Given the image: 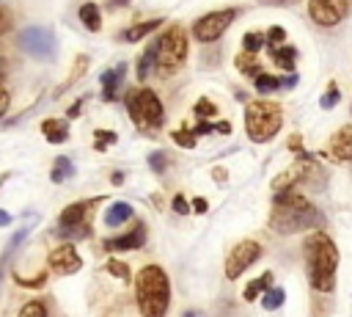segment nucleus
I'll return each instance as SVG.
<instances>
[{
	"label": "nucleus",
	"mask_w": 352,
	"mask_h": 317,
	"mask_svg": "<svg viewBox=\"0 0 352 317\" xmlns=\"http://www.w3.org/2000/svg\"><path fill=\"white\" fill-rule=\"evenodd\" d=\"M270 229L280 237L297 234V232H319L324 226V215L297 190L272 193V212H270Z\"/></svg>",
	"instance_id": "1"
},
{
	"label": "nucleus",
	"mask_w": 352,
	"mask_h": 317,
	"mask_svg": "<svg viewBox=\"0 0 352 317\" xmlns=\"http://www.w3.org/2000/svg\"><path fill=\"white\" fill-rule=\"evenodd\" d=\"M302 262L305 276L314 292H333L336 289V270H338V248L324 232H311L302 240Z\"/></svg>",
	"instance_id": "2"
},
{
	"label": "nucleus",
	"mask_w": 352,
	"mask_h": 317,
	"mask_svg": "<svg viewBox=\"0 0 352 317\" xmlns=\"http://www.w3.org/2000/svg\"><path fill=\"white\" fill-rule=\"evenodd\" d=\"M135 300L143 317H165L170 309V278L160 265H146L135 276Z\"/></svg>",
	"instance_id": "3"
},
{
	"label": "nucleus",
	"mask_w": 352,
	"mask_h": 317,
	"mask_svg": "<svg viewBox=\"0 0 352 317\" xmlns=\"http://www.w3.org/2000/svg\"><path fill=\"white\" fill-rule=\"evenodd\" d=\"M283 108L270 99H253L245 105V132L253 143H267L280 132Z\"/></svg>",
	"instance_id": "4"
},
{
	"label": "nucleus",
	"mask_w": 352,
	"mask_h": 317,
	"mask_svg": "<svg viewBox=\"0 0 352 317\" xmlns=\"http://www.w3.org/2000/svg\"><path fill=\"white\" fill-rule=\"evenodd\" d=\"M124 105H126L129 119H132L140 130H146V132L160 130L162 121H165V108H162L160 96H157L151 88H146V85L126 91V102H124Z\"/></svg>",
	"instance_id": "5"
},
{
	"label": "nucleus",
	"mask_w": 352,
	"mask_h": 317,
	"mask_svg": "<svg viewBox=\"0 0 352 317\" xmlns=\"http://www.w3.org/2000/svg\"><path fill=\"white\" fill-rule=\"evenodd\" d=\"M157 47V74H170L176 72L187 55H190V39H187V30L182 25H170L162 36H157L154 41Z\"/></svg>",
	"instance_id": "6"
},
{
	"label": "nucleus",
	"mask_w": 352,
	"mask_h": 317,
	"mask_svg": "<svg viewBox=\"0 0 352 317\" xmlns=\"http://www.w3.org/2000/svg\"><path fill=\"white\" fill-rule=\"evenodd\" d=\"M96 201L99 198H85V201L69 204L58 215V223H55L52 234L60 237V240H85V237H91V209L96 207Z\"/></svg>",
	"instance_id": "7"
},
{
	"label": "nucleus",
	"mask_w": 352,
	"mask_h": 317,
	"mask_svg": "<svg viewBox=\"0 0 352 317\" xmlns=\"http://www.w3.org/2000/svg\"><path fill=\"white\" fill-rule=\"evenodd\" d=\"M236 14H239V8H223V11H212V14H204V17H198L195 22H192V39L195 41H201V44H209V41H217L226 30H228V25L236 19Z\"/></svg>",
	"instance_id": "8"
},
{
	"label": "nucleus",
	"mask_w": 352,
	"mask_h": 317,
	"mask_svg": "<svg viewBox=\"0 0 352 317\" xmlns=\"http://www.w3.org/2000/svg\"><path fill=\"white\" fill-rule=\"evenodd\" d=\"M19 47L28 55L38 58V61H50L55 55V50H58V41H55L52 30L41 28V25H33V28H25L19 33Z\"/></svg>",
	"instance_id": "9"
},
{
	"label": "nucleus",
	"mask_w": 352,
	"mask_h": 317,
	"mask_svg": "<svg viewBox=\"0 0 352 317\" xmlns=\"http://www.w3.org/2000/svg\"><path fill=\"white\" fill-rule=\"evenodd\" d=\"M258 259H261V243H256V240H239L228 251V256H226V278H231V281L239 278Z\"/></svg>",
	"instance_id": "10"
},
{
	"label": "nucleus",
	"mask_w": 352,
	"mask_h": 317,
	"mask_svg": "<svg viewBox=\"0 0 352 317\" xmlns=\"http://www.w3.org/2000/svg\"><path fill=\"white\" fill-rule=\"evenodd\" d=\"M349 14H352V0H308V17L322 28H333Z\"/></svg>",
	"instance_id": "11"
},
{
	"label": "nucleus",
	"mask_w": 352,
	"mask_h": 317,
	"mask_svg": "<svg viewBox=\"0 0 352 317\" xmlns=\"http://www.w3.org/2000/svg\"><path fill=\"white\" fill-rule=\"evenodd\" d=\"M47 267H50L55 276H72V273H77V270L82 267V256L77 254V248H74L72 243H63V245H58V248L50 251Z\"/></svg>",
	"instance_id": "12"
},
{
	"label": "nucleus",
	"mask_w": 352,
	"mask_h": 317,
	"mask_svg": "<svg viewBox=\"0 0 352 317\" xmlns=\"http://www.w3.org/2000/svg\"><path fill=\"white\" fill-rule=\"evenodd\" d=\"M146 243V223H135L129 232L118 234V237H110L102 243L104 251H135Z\"/></svg>",
	"instance_id": "13"
},
{
	"label": "nucleus",
	"mask_w": 352,
	"mask_h": 317,
	"mask_svg": "<svg viewBox=\"0 0 352 317\" xmlns=\"http://www.w3.org/2000/svg\"><path fill=\"white\" fill-rule=\"evenodd\" d=\"M330 154L341 163H352V127H341L330 135Z\"/></svg>",
	"instance_id": "14"
},
{
	"label": "nucleus",
	"mask_w": 352,
	"mask_h": 317,
	"mask_svg": "<svg viewBox=\"0 0 352 317\" xmlns=\"http://www.w3.org/2000/svg\"><path fill=\"white\" fill-rule=\"evenodd\" d=\"M124 72H126V63H118L116 69L102 72L99 83H102V99H104V102H113V99L118 96V85H121V80H124Z\"/></svg>",
	"instance_id": "15"
},
{
	"label": "nucleus",
	"mask_w": 352,
	"mask_h": 317,
	"mask_svg": "<svg viewBox=\"0 0 352 317\" xmlns=\"http://www.w3.org/2000/svg\"><path fill=\"white\" fill-rule=\"evenodd\" d=\"M135 215V209H132V204L129 201H113L107 209H104V226L107 229H118L121 223H126L129 218Z\"/></svg>",
	"instance_id": "16"
},
{
	"label": "nucleus",
	"mask_w": 352,
	"mask_h": 317,
	"mask_svg": "<svg viewBox=\"0 0 352 317\" xmlns=\"http://www.w3.org/2000/svg\"><path fill=\"white\" fill-rule=\"evenodd\" d=\"M270 58H272V63H275L278 69H283L286 74H292L294 66H297V47H292V44L275 47V50H270Z\"/></svg>",
	"instance_id": "17"
},
{
	"label": "nucleus",
	"mask_w": 352,
	"mask_h": 317,
	"mask_svg": "<svg viewBox=\"0 0 352 317\" xmlns=\"http://www.w3.org/2000/svg\"><path fill=\"white\" fill-rule=\"evenodd\" d=\"M41 132L50 143H63L69 138V124H66V119H44Z\"/></svg>",
	"instance_id": "18"
},
{
	"label": "nucleus",
	"mask_w": 352,
	"mask_h": 317,
	"mask_svg": "<svg viewBox=\"0 0 352 317\" xmlns=\"http://www.w3.org/2000/svg\"><path fill=\"white\" fill-rule=\"evenodd\" d=\"M160 25H162V19H160V17H157V19H146V22H138V25L126 28V30L121 33V39H124V41H129V44H132V41H140V39H146L148 33H154Z\"/></svg>",
	"instance_id": "19"
},
{
	"label": "nucleus",
	"mask_w": 352,
	"mask_h": 317,
	"mask_svg": "<svg viewBox=\"0 0 352 317\" xmlns=\"http://www.w3.org/2000/svg\"><path fill=\"white\" fill-rule=\"evenodd\" d=\"M77 17H80V22H82L91 33H96V30L102 28V14H99V6H96V3H82L80 11H77Z\"/></svg>",
	"instance_id": "20"
},
{
	"label": "nucleus",
	"mask_w": 352,
	"mask_h": 317,
	"mask_svg": "<svg viewBox=\"0 0 352 317\" xmlns=\"http://www.w3.org/2000/svg\"><path fill=\"white\" fill-rule=\"evenodd\" d=\"M157 66V47H154V41L143 50V55H138V66H135V72H138V80H148V74H151V69Z\"/></svg>",
	"instance_id": "21"
},
{
	"label": "nucleus",
	"mask_w": 352,
	"mask_h": 317,
	"mask_svg": "<svg viewBox=\"0 0 352 317\" xmlns=\"http://www.w3.org/2000/svg\"><path fill=\"white\" fill-rule=\"evenodd\" d=\"M270 287H272V273H270V270H267V273H261V276H258V278H256V281H250V284H248V287H245V292H242V298H245V300H250V303H253V300H256V298H258V295H261V292H267V289H270Z\"/></svg>",
	"instance_id": "22"
},
{
	"label": "nucleus",
	"mask_w": 352,
	"mask_h": 317,
	"mask_svg": "<svg viewBox=\"0 0 352 317\" xmlns=\"http://www.w3.org/2000/svg\"><path fill=\"white\" fill-rule=\"evenodd\" d=\"M234 63H236V69H239L245 77H250V80H256L258 74H264L261 66H258V61H256V55H250V52H239Z\"/></svg>",
	"instance_id": "23"
},
{
	"label": "nucleus",
	"mask_w": 352,
	"mask_h": 317,
	"mask_svg": "<svg viewBox=\"0 0 352 317\" xmlns=\"http://www.w3.org/2000/svg\"><path fill=\"white\" fill-rule=\"evenodd\" d=\"M74 174V165H72V160L66 157V154H60V157H55V163H52V171H50V179L58 185V182H63V179H69Z\"/></svg>",
	"instance_id": "24"
},
{
	"label": "nucleus",
	"mask_w": 352,
	"mask_h": 317,
	"mask_svg": "<svg viewBox=\"0 0 352 317\" xmlns=\"http://www.w3.org/2000/svg\"><path fill=\"white\" fill-rule=\"evenodd\" d=\"M283 300H286V289H283V287H270V289L264 292V298H261V306H264L267 311H275V309L283 306Z\"/></svg>",
	"instance_id": "25"
},
{
	"label": "nucleus",
	"mask_w": 352,
	"mask_h": 317,
	"mask_svg": "<svg viewBox=\"0 0 352 317\" xmlns=\"http://www.w3.org/2000/svg\"><path fill=\"white\" fill-rule=\"evenodd\" d=\"M264 44H267V36H264V33H258V30H248V33L242 36V52L256 55Z\"/></svg>",
	"instance_id": "26"
},
{
	"label": "nucleus",
	"mask_w": 352,
	"mask_h": 317,
	"mask_svg": "<svg viewBox=\"0 0 352 317\" xmlns=\"http://www.w3.org/2000/svg\"><path fill=\"white\" fill-rule=\"evenodd\" d=\"M253 88H256L258 94H272V91L280 88V77H275V74H258V77L253 80Z\"/></svg>",
	"instance_id": "27"
},
{
	"label": "nucleus",
	"mask_w": 352,
	"mask_h": 317,
	"mask_svg": "<svg viewBox=\"0 0 352 317\" xmlns=\"http://www.w3.org/2000/svg\"><path fill=\"white\" fill-rule=\"evenodd\" d=\"M16 317H47V303L38 300V298H33V300H28V303L19 309Z\"/></svg>",
	"instance_id": "28"
},
{
	"label": "nucleus",
	"mask_w": 352,
	"mask_h": 317,
	"mask_svg": "<svg viewBox=\"0 0 352 317\" xmlns=\"http://www.w3.org/2000/svg\"><path fill=\"white\" fill-rule=\"evenodd\" d=\"M264 36H267V47H270V50H275V47H283V44H286V28H280V25H272Z\"/></svg>",
	"instance_id": "29"
},
{
	"label": "nucleus",
	"mask_w": 352,
	"mask_h": 317,
	"mask_svg": "<svg viewBox=\"0 0 352 317\" xmlns=\"http://www.w3.org/2000/svg\"><path fill=\"white\" fill-rule=\"evenodd\" d=\"M170 138H173L182 149H195V143H198V138L192 135V130H173Z\"/></svg>",
	"instance_id": "30"
},
{
	"label": "nucleus",
	"mask_w": 352,
	"mask_h": 317,
	"mask_svg": "<svg viewBox=\"0 0 352 317\" xmlns=\"http://www.w3.org/2000/svg\"><path fill=\"white\" fill-rule=\"evenodd\" d=\"M107 273L110 276H116V278H121V281H132V273H129V267L124 265V262H118V259H107Z\"/></svg>",
	"instance_id": "31"
},
{
	"label": "nucleus",
	"mask_w": 352,
	"mask_h": 317,
	"mask_svg": "<svg viewBox=\"0 0 352 317\" xmlns=\"http://www.w3.org/2000/svg\"><path fill=\"white\" fill-rule=\"evenodd\" d=\"M217 113V105L214 102H209L206 96H201L198 102H195V116L201 119V121H206V119H212Z\"/></svg>",
	"instance_id": "32"
},
{
	"label": "nucleus",
	"mask_w": 352,
	"mask_h": 317,
	"mask_svg": "<svg viewBox=\"0 0 352 317\" xmlns=\"http://www.w3.org/2000/svg\"><path fill=\"white\" fill-rule=\"evenodd\" d=\"M336 102H341V91H338V85H336V83H330V85H327V91H324V96L319 99V105H322L324 110H330V108H336Z\"/></svg>",
	"instance_id": "33"
},
{
	"label": "nucleus",
	"mask_w": 352,
	"mask_h": 317,
	"mask_svg": "<svg viewBox=\"0 0 352 317\" xmlns=\"http://www.w3.org/2000/svg\"><path fill=\"white\" fill-rule=\"evenodd\" d=\"M116 143V132H110V130H96L94 132V146L99 149V152H104L107 146H113Z\"/></svg>",
	"instance_id": "34"
},
{
	"label": "nucleus",
	"mask_w": 352,
	"mask_h": 317,
	"mask_svg": "<svg viewBox=\"0 0 352 317\" xmlns=\"http://www.w3.org/2000/svg\"><path fill=\"white\" fill-rule=\"evenodd\" d=\"M148 168H151L154 174H162V171L168 168V154H165V152H151V154H148Z\"/></svg>",
	"instance_id": "35"
},
{
	"label": "nucleus",
	"mask_w": 352,
	"mask_h": 317,
	"mask_svg": "<svg viewBox=\"0 0 352 317\" xmlns=\"http://www.w3.org/2000/svg\"><path fill=\"white\" fill-rule=\"evenodd\" d=\"M85 69H88V55H77V61H74V66H72V72H69V77H66V85L74 83L77 77H82Z\"/></svg>",
	"instance_id": "36"
},
{
	"label": "nucleus",
	"mask_w": 352,
	"mask_h": 317,
	"mask_svg": "<svg viewBox=\"0 0 352 317\" xmlns=\"http://www.w3.org/2000/svg\"><path fill=\"white\" fill-rule=\"evenodd\" d=\"M14 281H16L19 287H44V281H47V273H38V276H33V278H25V276H14Z\"/></svg>",
	"instance_id": "37"
},
{
	"label": "nucleus",
	"mask_w": 352,
	"mask_h": 317,
	"mask_svg": "<svg viewBox=\"0 0 352 317\" xmlns=\"http://www.w3.org/2000/svg\"><path fill=\"white\" fill-rule=\"evenodd\" d=\"M170 207H173V212H179V215H187V212L192 209V207H190V201H187V198H184L182 193H176V196H173Z\"/></svg>",
	"instance_id": "38"
},
{
	"label": "nucleus",
	"mask_w": 352,
	"mask_h": 317,
	"mask_svg": "<svg viewBox=\"0 0 352 317\" xmlns=\"http://www.w3.org/2000/svg\"><path fill=\"white\" fill-rule=\"evenodd\" d=\"M206 132H214V124L212 121H198L195 127H192V135L198 138V135H206Z\"/></svg>",
	"instance_id": "39"
},
{
	"label": "nucleus",
	"mask_w": 352,
	"mask_h": 317,
	"mask_svg": "<svg viewBox=\"0 0 352 317\" xmlns=\"http://www.w3.org/2000/svg\"><path fill=\"white\" fill-rule=\"evenodd\" d=\"M297 83H300V74H294V72H292V74H283V77H280V88H294Z\"/></svg>",
	"instance_id": "40"
},
{
	"label": "nucleus",
	"mask_w": 352,
	"mask_h": 317,
	"mask_svg": "<svg viewBox=\"0 0 352 317\" xmlns=\"http://www.w3.org/2000/svg\"><path fill=\"white\" fill-rule=\"evenodd\" d=\"M11 254H14V245L8 243V245H6V251H3V256H0V284H3V270H6V262H8V256H11Z\"/></svg>",
	"instance_id": "41"
},
{
	"label": "nucleus",
	"mask_w": 352,
	"mask_h": 317,
	"mask_svg": "<svg viewBox=\"0 0 352 317\" xmlns=\"http://www.w3.org/2000/svg\"><path fill=\"white\" fill-rule=\"evenodd\" d=\"M11 28V17H8V11L6 8H0V33L3 30H8Z\"/></svg>",
	"instance_id": "42"
},
{
	"label": "nucleus",
	"mask_w": 352,
	"mask_h": 317,
	"mask_svg": "<svg viewBox=\"0 0 352 317\" xmlns=\"http://www.w3.org/2000/svg\"><path fill=\"white\" fill-rule=\"evenodd\" d=\"M80 113H82V102L77 99V102H74V105L66 110V119H74V116H80Z\"/></svg>",
	"instance_id": "43"
},
{
	"label": "nucleus",
	"mask_w": 352,
	"mask_h": 317,
	"mask_svg": "<svg viewBox=\"0 0 352 317\" xmlns=\"http://www.w3.org/2000/svg\"><path fill=\"white\" fill-rule=\"evenodd\" d=\"M289 149H292V152H302V138H300V135H292V138H289Z\"/></svg>",
	"instance_id": "44"
},
{
	"label": "nucleus",
	"mask_w": 352,
	"mask_h": 317,
	"mask_svg": "<svg viewBox=\"0 0 352 317\" xmlns=\"http://www.w3.org/2000/svg\"><path fill=\"white\" fill-rule=\"evenodd\" d=\"M190 207H192L195 212H206V198H201V196H198V198H192V201H190Z\"/></svg>",
	"instance_id": "45"
},
{
	"label": "nucleus",
	"mask_w": 352,
	"mask_h": 317,
	"mask_svg": "<svg viewBox=\"0 0 352 317\" xmlns=\"http://www.w3.org/2000/svg\"><path fill=\"white\" fill-rule=\"evenodd\" d=\"M6 110H8V91L0 85V116H3Z\"/></svg>",
	"instance_id": "46"
},
{
	"label": "nucleus",
	"mask_w": 352,
	"mask_h": 317,
	"mask_svg": "<svg viewBox=\"0 0 352 317\" xmlns=\"http://www.w3.org/2000/svg\"><path fill=\"white\" fill-rule=\"evenodd\" d=\"M214 130L223 132V135H228V132H231V124H228V121H214Z\"/></svg>",
	"instance_id": "47"
},
{
	"label": "nucleus",
	"mask_w": 352,
	"mask_h": 317,
	"mask_svg": "<svg viewBox=\"0 0 352 317\" xmlns=\"http://www.w3.org/2000/svg\"><path fill=\"white\" fill-rule=\"evenodd\" d=\"M261 3H267V6H292L294 0H261Z\"/></svg>",
	"instance_id": "48"
},
{
	"label": "nucleus",
	"mask_w": 352,
	"mask_h": 317,
	"mask_svg": "<svg viewBox=\"0 0 352 317\" xmlns=\"http://www.w3.org/2000/svg\"><path fill=\"white\" fill-rule=\"evenodd\" d=\"M8 223H11V215L6 209H0V226H8Z\"/></svg>",
	"instance_id": "49"
},
{
	"label": "nucleus",
	"mask_w": 352,
	"mask_h": 317,
	"mask_svg": "<svg viewBox=\"0 0 352 317\" xmlns=\"http://www.w3.org/2000/svg\"><path fill=\"white\" fill-rule=\"evenodd\" d=\"M110 182H113V185H121V182H124V174H121V171H116V174L110 176Z\"/></svg>",
	"instance_id": "50"
},
{
	"label": "nucleus",
	"mask_w": 352,
	"mask_h": 317,
	"mask_svg": "<svg viewBox=\"0 0 352 317\" xmlns=\"http://www.w3.org/2000/svg\"><path fill=\"white\" fill-rule=\"evenodd\" d=\"M118 3L124 6V3H129V0H110V6H118Z\"/></svg>",
	"instance_id": "51"
},
{
	"label": "nucleus",
	"mask_w": 352,
	"mask_h": 317,
	"mask_svg": "<svg viewBox=\"0 0 352 317\" xmlns=\"http://www.w3.org/2000/svg\"><path fill=\"white\" fill-rule=\"evenodd\" d=\"M182 317H195V311H184V314H182Z\"/></svg>",
	"instance_id": "52"
}]
</instances>
